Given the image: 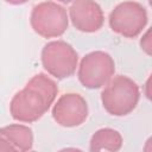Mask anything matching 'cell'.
Here are the masks:
<instances>
[{
    "label": "cell",
    "instance_id": "cell-1",
    "mask_svg": "<svg viewBox=\"0 0 152 152\" xmlns=\"http://www.w3.org/2000/svg\"><path fill=\"white\" fill-rule=\"evenodd\" d=\"M57 93L58 87L53 80L44 74L34 75L12 97L10 103L12 118L27 124L39 120L53 103Z\"/></svg>",
    "mask_w": 152,
    "mask_h": 152
},
{
    "label": "cell",
    "instance_id": "cell-2",
    "mask_svg": "<svg viewBox=\"0 0 152 152\" xmlns=\"http://www.w3.org/2000/svg\"><path fill=\"white\" fill-rule=\"evenodd\" d=\"M140 99L138 84L129 77L118 75L110 78L101 93V102L106 112L114 116L132 113Z\"/></svg>",
    "mask_w": 152,
    "mask_h": 152
},
{
    "label": "cell",
    "instance_id": "cell-3",
    "mask_svg": "<svg viewBox=\"0 0 152 152\" xmlns=\"http://www.w3.org/2000/svg\"><path fill=\"white\" fill-rule=\"evenodd\" d=\"M30 24L37 34L44 38H55L66 31L69 19L63 6L53 1H44L32 8Z\"/></svg>",
    "mask_w": 152,
    "mask_h": 152
},
{
    "label": "cell",
    "instance_id": "cell-4",
    "mask_svg": "<svg viewBox=\"0 0 152 152\" xmlns=\"http://www.w3.org/2000/svg\"><path fill=\"white\" fill-rule=\"evenodd\" d=\"M78 55L75 49L64 40H53L44 45L42 50L43 68L51 76L63 80L75 74Z\"/></svg>",
    "mask_w": 152,
    "mask_h": 152
},
{
    "label": "cell",
    "instance_id": "cell-5",
    "mask_svg": "<svg viewBox=\"0 0 152 152\" xmlns=\"http://www.w3.org/2000/svg\"><path fill=\"white\" fill-rule=\"evenodd\" d=\"M110 28L125 38H135L148 21L146 8L137 1H124L114 7L109 14Z\"/></svg>",
    "mask_w": 152,
    "mask_h": 152
},
{
    "label": "cell",
    "instance_id": "cell-6",
    "mask_svg": "<svg viewBox=\"0 0 152 152\" xmlns=\"http://www.w3.org/2000/svg\"><path fill=\"white\" fill-rule=\"evenodd\" d=\"M115 63L112 56L104 51L87 53L78 66L77 77L81 84L88 89L103 87L114 75Z\"/></svg>",
    "mask_w": 152,
    "mask_h": 152
},
{
    "label": "cell",
    "instance_id": "cell-7",
    "mask_svg": "<svg viewBox=\"0 0 152 152\" xmlns=\"http://www.w3.org/2000/svg\"><path fill=\"white\" fill-rule=\"evenodd\" d=\"M53 120L63 127H76L88 118V103L77 93L63 94L52 108Z\"/></svg>",
    "mask_w": 152,
    "mask_h": 152
},
{
    "label": "cell",
    "instance_id": "cell-8",
    "mask_svg": "<svg viewBox=\"0 0 152 152\" xmlns=\"http://www.w3.org/2000/svg\"><path fill=\"white\" fill-rule=\"evenodd\" d=\"M69 17L74 27L81 32H96L104 21L101 6L95 0H75L69 8Z\"/></svg>",
    "mask_w": 152,
    "mask_h": 152
},
{
    "label": "cell",
    "instance_id": "cell-9",
    "mask_svg": "<svg viewBox=\"0 0 152 152\" xmlns=\"http://www.w3.org/2000/svg\"><path fill=\"white\" fill-rule=\"evenodd\" d=\"M0 137L6 139L15 151H28L33 145L32 129L25 125L13 124L0 128Z\"/></svg>",
    "mask_w": 152,
    "mask_h": 152
},
{
    "label": "cell",
    "instance_id": "cell-10",
    "mask_svg": "<svg viewBox=\"0 0 152 152\" xmlns=\"http://www.w3.org/2000/svg\"><path fill=\"white\" fill-rule=\"evenodd\" d=\"M122 146L121 134L113 128H101L90 139V151H119Z\"/></svg>",
    "mask_w": 152,
    "mask_h": 152
},
{
    "label": "cell",
    "instance_id": "cell-11",
    "mask_svg": "<svg viewBox=\"0 0 152 152\" xmlns=\"http://www.w3.org/2000/svg\"><path fill=\"white\" fill-rule=\"evenodd\" d=\"M0 151H15V150L6 139L0 137Z\"/></svg>",
    "mask_w": 152,
    "mask_h": 152
},
{
    "label": "cell",
    "instance_id": "cell-12",
    "mask_svg": "<svg viewBox=\"0 0 152 152\" xmlns=\"http://www.w3.org/2000/svg\"><path fill=\"white\" fill-rule=\"evenodd\" d=\"M6 1L7 4H11V5H23L25 2H27L28 0H4Z\"/></svg>",
    "mask_w": 152,
    "mask_h": 152
},
{
    "label": "cell",
    "instance_id": "cell-13",
    "mask_svg": "<svg viewBox=\"0 0 152 152\" xmlns=\"http://www.w3.org/2000/svg\"><path fill=\"white\" fill-rule=\"evenodd\" d=\"M57 1H61V2H63V4H69V2L75 1V0H57Z\"/></svg>",
    "mask_w": 152,
    "mask_h": 152
}]
</instances>
